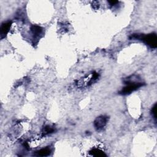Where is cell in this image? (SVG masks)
I'll list each match as a JSON object with an SVG mask.
<instances>
[{
    "label": "cell",
    "instance_id": "cell-1",
    "mask_svg": "<svg viewBox=\"0 0 157 157\" xmlns=\"http://www.w3.org/2000/svg\"><path fill=\"white\" fill-rule=\"evenodd\" d=\"M130 39L142 40L147 45L153 48H155L157 46V36L156 33H150L147 35L134 34L131 35Z\"/></svg>",
    "mask_w": 157,
    "mask_h": 157
},
{
    "label": "cell",
    "instance_id": "cell-2",
    "mask_svg": "<svg viewBox=\"0 0 157 157\" xmlns=\"http://www.w3.org/2000/svg\"><path fill=\"white\" fill-rule=\"evenodd\" d=\"M125 83L127 84V86L123 88L119 92L120 94L123 95L130 94L144 85L143 83H140V82H132L130 79H127V81H125Z\"/></svg>",
    "mask_w": 157,
    "mask_h": 157
},
{
    "label": "cell",
    "instance_id": "cell-3",
    "mask_svg": "<svg viewBox=\"0 0 157 157\" xmlns=\"http://www.w3.org/2000/svg\"><path fill=\"white\" fill-rule=\"evenodd\" d=\"M107 118L105 116H100L96 119L94 122V125L96 130H102L107 124Z\"/></svg>",
    "mask_w": 157,
    "mask_h": 157
},
{
    "label": "cell",
    "instance_id": "cell-4",
    "mask_svg": "<svg viewBox=\"0 0 157 157\" xmlns=\"http://www.w3.org/2000/svg\"><path fill=\"white\" fill-rule=\"evenodd\" d=\"M12 25V22L11 21H8L6 22L2 23L1 26V38H4L7 34L9 33V30L11 28Z\"/></svg>",
    "mask_w": 157,
    "mask_h": 157
},
{
    "label": "cell",
    "instance_id": "cell-5",
    "mask_svg": "<svg viewBox=\"0 0 157 157\" xmlns=\"http://www.w3.org/2000/svg\"><path fill=\"white\" fill-rule=\"evenodd\" d=\"M31 31L32 33V34L33 35L34 38H39V36L41 35L43 32V28L39 26L38 25H33L31 27Z\"/></svg>",
    "mask_w": 157,
    "mask_h": 157
},
{
    "label": "cell",
    "instance_id": "cell-6",
    "mask_svg": "<svg viewBox=\"0 0 157 157\" xmlns=\"http://www.w3.org/2000/svg\"><path fill=\"white\" fill-rule=\"evenodd\" d=\"M51 153V150L49 148H42L37 152H36L35 155L38 156H48Z\"/></svg>",
    "mask_w": 157,
    "mask_h": 157
},
{
    "label": "cell",
    "instance_id": "cell-7",
    "mask_svg": "<svg viewBox=\"0 0 157 157\" xmlns=\"http://www.w3.org/2000/svg\"><path fill=\"white\" fill-rule=\"evenodd\" d=\"M90 153L95 156H106V155L101 150L98 149V148H93L90 152Z\"/></svg>",
    "mask_w": 157,
    "mask_h": 157
},
{
    "label": "cell",
    "instance_id": "cell-8",
    "mask_svg": "<svg viewBox=\"0 0 157 157\" xmlns=\"http://www.w3.org/2000/svg\"><path fill=\"white\" fill-rule=\"evenodd\" d=\"M54 131V129L52 127L50 126H46L43 130V133L44 135H48V134L53 133Z\"/></svg>",
    "mask_w": 157,
    "mask_h": 157
},
{
    "label": "cell",
    "instance_id": "cell-9",
    "mask_svg": "<svg viewBox=\"0 0 157 157\" xmlns=\"http://www.w3.org/2000/svg\"><path fill=\"white\" fill-rule=\"evenodd\" d=\"M152 115L155 119H156V104L154 105L152 109Z\"/></svg>",
    "mask_w": 157,
    "mask_h": 157
},
{
    "label": "cell",
    "instance_id": "cell-10",
    "mask_svg": "<svg viewBox=\"0 0 157 157\" xmlns=\"http://www.w3.org/2000/svg\"><path fill=\"white\" fill-rule=\"evenodd\" d=\"M109 3L110 4L111 6H115L116 4L119 3V1H109Z\"/></svg>",
    "mask_w": 157,
    "mask_h": 157
}]
</instances>
